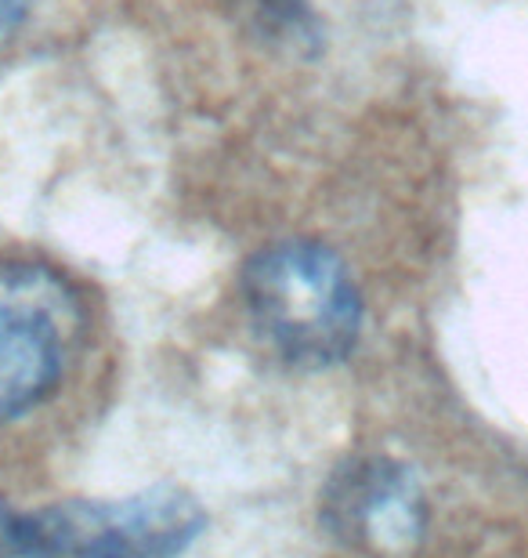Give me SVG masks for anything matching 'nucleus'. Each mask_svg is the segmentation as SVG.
I'll return each mask as SVG.
<instances>
[{"mask_svg": "<svg viewBox=\"0 0 528 558\" xmlns=\"http://www.w3.org/2000/svg\"><path fill=\"white\" fill-rule=\"evenodd\" d=\"M243 301L257 338L305 371L347 360L363 333V294L352 272L311 240L257 251L243 269Z\"/></svg>", "mask_w": 528, "mask_h": 558, "instance_id": "1", "label": "nucleus"}, {"mask_svg": "<svg viewBox=\"0 0 528 558\" xmlns=\"http://www.w3.org/2000/svg\"><path fill=\"white\" fill-rule=\"evenodd\" d=\"M204 526L199 500L177 486L33 511L0 505V558H174Z\"/></svg>", "mask_w": 528, "mask_h": 558, "instance_id": "2", "label": "nucleus"}, {"mask_svg": "<svg viewBox=\"0 0 528 558\" xmlns=\"http://www.w3.org/2000/svg\"><path fill=\"white\" fill-rule=\"evenodd\" d=\"M84 298L59 269L0 258V428L59 392L84 349Z\"/></svg>", "mask_w": 528, "mask_h": 558, "instance_id": "3", "label": "nucleus"}, {"mask_svg": "<svg viewBox=\"0 0 528 558\" xmlns=\"http://www.w3.org/2000/svg\"><path fill=\"white\" fill-rule=\"evenodd\" d=\"M322 515L341 541L369 555H406L427 530V497L409 464L366 457L330 478Z\"/></svg>", "mask_w": 528, "mask_h": 558, "instance_id": "4", "label": "nucleus"}, {"mask_svg": "<svg viewBox=\"0 0 528 558\" xmlns=\"http://www.w3.org/2000/svg\"><path fill=\"white\" fill-rule=\"evenodd\" d=\"M26 11L29 0H0V48L19 33V26L26 22Z\"/></svg>", "mask_w": 528, "mask_h": 558, "instance_id": "5", "label": "nucleus"}]
</instances>
